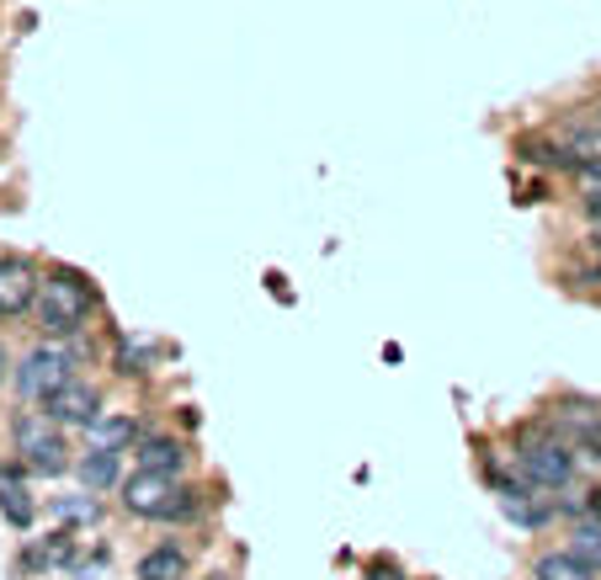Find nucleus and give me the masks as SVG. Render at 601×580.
I'll return each instance as SVG.
<instances>
[{"instance_id": "obj_1", "label": "nucleus", "mask_w": 601, "mask_h": 580, "mask_svg": "<svg viewBox=\"0 0 601 580\" xmlns=\"http://www.w3.org/2000/svg\"><path fill=\"white\" fill-rule=\"evenodd\" d=\"M38 309H43V325H49L53 336H70L86 325L91 315V288H86V277H75V272H49L43 283H38Z\"/></svg>"}, {"instance_id": "obj_2", "label": "nucleus", "mask_w": 601, "mask_h": 580, "mask_svg": "<svg viewBox=\"0 0 601 580\" xmlns=\"http://www.w3.org/2000/svg\"><path fill=\"white\" fill-rule=\"evenodd\" d=\"M516 463H522V474H528L532 484H543V490H559V484H570V474H575L570 448H564L559 436H543V432H528L516 442Z\"/></svg>"}, {"instance_id": "obj_3", "label": "nucleus", "mask_w": 601, "mask_h": 580, "mask_svg": "<svg viewBox=\"0 0 601 580\" xmlns=\"http://www.w3.org/2000/svg\"><path fill=\"white\" fill-rule=\"evenodd\" d=\"M17 453H22L38 474H65V463H70L53 415H22V421H17Z\"/></svg>"}, {"instance_id": "obj_4", "label": "nucleus", "mask_w": 601, "mask_h": 580, "mask_svg": "<svg viewBox=\"0 0 601 580\" xmlns=\"http://www.w3.org/2000/svg\"><path fill=\"white\" fill-rule=\"evenodd\" d=\"M122 507L134 511V517H176V511H187V501H181V490H176L170 474L139 469L134 480L122 484Z\"/></svg>"}, {"instance_id": "obj_5", "label": "nucleus", "mask_w": 601, "mask_h": 580, "mask_svg": "<svg viewBox=\"0 0 601 580\" xmlns=\"http://www.w3.org/2000/svg\"><path fill=\"white\" fill-rule=\"evenodd\" d=\"M17 384H22L27 400H49L59 384H70V352H59V346H38V352L17 367Z\"/></svg>"}, {"instance_id": "obj_6", "label": "nucleus", "mask_w": 601, "mask_h": 580, "mask_svg": "<svg viewBox=\"0 0 601 580\" xmlns=\"http://www.w3.org/2000/svg\"><path fill=\"white\" fill-rule=\"evenodd\" d=\"M38 266L22 262V256H6L0 262V320H17L38 304Z\"/></svg>"}, {"instance_id": "obj_7", "label": "nucleus", "mask_w": 601, "mask_h": 580, "mask_svg": "<svg viewBox=\"0 0 601 580\" xmlns=\"http://www.w3.org/2000/svg\"><path fill=\"white\" fill-rule=\"evenodd\" d=\"M43 405H49V415L59 421V426H91V421L101 415V411H97V405H101L97 389H91V384H75V379H70V384L53 389Z\"/></svg>"}, {"instance_id": "obj_8", "label": "nucleus", "mask_w": 601, "mask_h": 580, "mask_svg": "<svg viewBox=\"0 0 601 580\" xmlns=\"http://www.w3.org/2000/svg\"><path fill=\"white\" fill-rule=\"evenodd\" d=\"M134 459H139V469H155V474H176L187 453H181V442H170V436H149V442H139V453H134Z\"/></svg>"}, {"instance_id": "obj_9", "label": "nucleus", "mask_w": 601, "mask_h": 580, "mask_svg": "<svg viewBox=\"0 0 601 580\" xmlns=\"http://www.w3.org/2000/svg\"><path fill=\"white\" fill-rule=\"evenodd\" d=\"M80 484H86V490H112V484H118V453H112V448H91V453L80 459Z\"/></svg>"}, {"instance_id": "obj_10", "label": "nucleus", "mask_w": 601, "mask_h": 580, "mask_svg": "<svg viewBox=\"0 0 601 580\" xmlns=\"http://www.w3.org/2000/svg\"><path fill=\"white\" fill-rule=\"evenodd\" d=\"M187 576V554L181 549H149L139 559V580H181Z\"/></svg>"}, {"instance_id": "obj_11", "label": "nucleus", "mask_w": 601, "mask_h": 580, "mask_svg": "<svg viewBox=\"0 0 601 580\" xmlns=\"http://www.w3.org/2000/svg\"><path fill=\"white\" fill-rule=\"evenodd\" d=\"M86 436H91V448L122 453V442H134V421H128V415H97V421L86 426Z\"/></svg>"}, {"instance_id": "obj_12", "label": "nucleus", "mask_w": 601, "mask_h": 580, "mask_svg": "<svg viewBox=\"0 0 601 580\" xmlns=\"http://www.w3.org/2000/svg\"><path fill=\"white\" fill-rule=\"evenodd\" d=\"M538 580H597V570L580 554H543L538 559Z\"/></svg>"}, {"instance_id": "obj_13", "label": "nucleus", "mask_w": 601, "mask_h": 580, "mask_svg": "<svg viewBox=\"0 0 601 580\" xmlns=\"http://www.w3.org/2000/svg\"><path fill=\"white\" fill-rule=\"evenodd\" d=\"M0 511H6V522L11 528H32V517H38V507H32V495H27L17 480L0 484Z\"/></svg>"}, {"instance_id": "obj_14", "label": "nucleus", "mask_w": 601, "mask_h": 580, "mask_svg": "<svg viewBox=\"0 0 601 580\" xmlns=\"http://www.w3.org/2000/svg\"><path fill=\"white\" fill-rule=\"evenodd\" d=\"M53 517H65V522H97L101 507H97V490H86V495H53Z\"/></svg>"}, {"instance_id": "obj_15", "label": "nucleus", "mask_w": 601, "mask_h": 580, "mask_svg": "<svg viewBox=\"0 0 601 580\" xmlns=\"http://www.w3.org/2000/svg\"><path fill=\"white\" fill-rule=\"evenodd\" d=\"M570 554H580L591 570H601V528H580L575 543H570Z\"/></svg>"}, {"instance_id": "obj_16", "label": "nucleus", "mask_w": 601, "mask_h": 580, "mask_svg": "<svg viewBox=\"0 0 601 580\" xmlns=\"http://www.w3.org/2000/svg\"><path fill=\"white\" fill-rule=\"evenodd\" d=\"M32 559H38V564H65V559H70V538H65V532H53V543H38Z\"/></svg>"}, {"instance_id": "obj_17", "label": "nucleus", "mask_w": 601, "mask_h": 580, "mask_svg": "<svg viewBox=\"0 0 601 580\" xmlns=\"http://www.w3.org/2000/svg\"><path fill=\"white\" fill-rule=\"evenodd\" d=\"M585 208H591V224H601V193L591 197V203H585Z\"/></svg>"}, {"instance_id": "obj_18", "label": "nucleus", "mask_w": 601, "mask_h": 580, "mask_svg": "<svg viewBox=\"0 0 601 580\" xmlns=\"http://www.w3.org/2000/svg\"><path fill=\"white\" fill-rule=\"evenodd\" d=\"M373 580H400V576L394 570H373Z\"/></svg>"}, {"instance_id": "obj_19", "label": "nucleus", "mask_w": 601, "mask_h": 580, "mask_svg": "<svg viewBox=\"0 0 601 580\" xmlns=\"http://www.w3.org/2000/svg\"><path fill=\"white\" fill-rule=\"evenodd\" d=\"M6 367H11V363H6V346H0V384H6Z\"/></svg>"}, {"instance_id": "obj_20", "label": "nucleus", "mask_w": 601, "mask_h": 580, "mask_svg": "<svg viewBox=\"0 0 601 580\" xmlns=\"http://www.w3.org/2000/svg\"><path fill=\"white\" fill-rule=\"evenodd\" d=\"M597 122H601V112H597Z\"/></svg>"}]
</instances>
